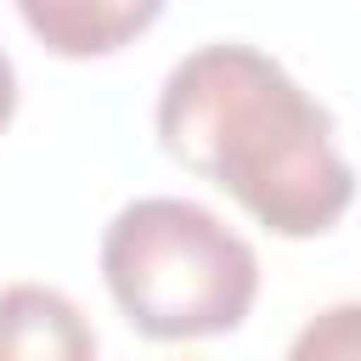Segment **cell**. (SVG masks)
Instances as JSON below:
<instances>
[{
	"instance_id": "cell-3",
	"label": "cell",
	"mask_w": 361,
	"mask_h": 361,
	"mask_svg": "<svg viewBox=\"0 0 361 361\" xmlns=\"http://www.w3.org/2000/svg\"><path fill=\"white\" fill-rule=\"evenodd\" d=\"M0 361H96V333L68 293L11 282L0 288Z\"/></svg>"
},
{
	"instance_id": "cell-4",
	"label": "cell",
	"mask_w": 361,
	"mask_h": 361,
	"mask_svg": "<svg viewBox=\"0 0 361 361\" xmlns=\"http://www.w3.org/2000/svg\"><path fill=\"white\" fill-rule=\"evenodd\" d=\"M23 23L62 56H96L158 23V0H23Z\"/></svg>"
},
{
	"instance_id": "cell-5",
	"label": "cell",
	"mask_w": 361,
	"mask_h": 361,
	"mask_svg": "<svg viewBox=\"0 0 361 361\" xmlns=\"http://www.w3.org/2000/svg\"><path fill=\"white\" fill-rule=\"evenodd\" d=\"M288 361H361V299L316 310L288 344Z\"/></svg>"
},
{
	"instance_id": "cell-1",
	"label": "cell",
	"mask_w": 361,
	"mask_h": 361,
	"mask_svg": "<svg viewBox=\"0 0 361 361\" xmlns=\"http://www.w3.org/2000/svg\"><path fill=\"white\" fill-rule=\"evenodd\" d=\"M158 141L276 237H316L355 197L333 113L276 56L243 39L197 45L164 73Z\"/></svg>"
},
{
	"instance_id": "cell-2",
	"label": "cell",
	"mask_w": 361,
	"mask_h": 361,
	"mask_svg": "<svg viewBox=\"0 0 361 361\" xmlns=\"http://www.w3.org/2000/svg\"><path fill=\"white\" fill-rule=\"evenodd\" d=\"M102 276L147 338L231 333L254 293V248L192 197H135L102 231Z\"/></svg>"
},
{
	"instance_id": "cell-6",
	"label": "cell",
	"mask_w": 361,
	"mask_h": 361,
	"mask_svg": "<svg viewBox=\"0 0 361 361\" xmlns=\"http://www.w3.org/2000/svg\"><path fill=\"white\" fill-rule=\"evenodd\" d=\"M11 107H17V68H11V56L0 51V130H6Z\"/></svg>"
}]
</instances>
